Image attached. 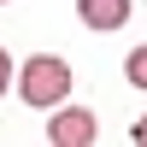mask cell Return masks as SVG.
Wrapping results in <instances>:
<instances>
[{"label":"cell","instance_id":"6da1fadb","mask_svg":"<svg viewBox=\"0 0 147 147\" xmlns=\"http://www.w3.org/2000/svg\"><path fill=\"white\" fill-rule=\"evenodd\" d=\"M18 94H24V106H35V112L65 106V100H71V65H65L59 53H35V59H24V71H18Z\"/></svg>","mask_w":147,"mask_h":147},{"label":"cell","instance_id":"7a4b0ae2","mask_svg":"<svg viewBox=\"0 0 147 147\" xmlns=\"http://www.w3.org/2000/svg\"><path fill=\"white\" fill-rule=\"evenodd\" d=\"M94 136H100V118L88 106H53L47 112V141L53 147H88Z\"/></svg>","mask_w":147,"mask_h":147},{"label":"cell","instance_id":"3957f363","mask_svg":"<svg viewBox=\"0 0 147 147\" xmlns=\"http://www.w3.org/2000/svg\"><path fill=\"white\" fill-rule=\"evenodd\" d=\"M77 18L88 30H124L129 24V0H77Z\"/></svg>","mask_w":147,"mask_h":147},{"label":"cell","instance_id":"277c9868","mask_svg":"<svg viewBox=\"0 0 147 147\" xmlns=\"http://www.w3.org/2000/svg\"><path fill=\"white\" fill-rule=\"evenodd\" d=\"M124 77H129V88H147V41H141V47H129V59H124Z\"/></svg>","mask_w":147,"mask_h":147},{"label":"cell","instance_id":"5b68a950","mask_svg":"<svg viewBox=\"0 0 147 147\" xmlns=\"http://www.w3.org/2000/svg\"><path fill=\"white\" fill-rule=\"evenodd\" d=\"M6 82H12V53L0 47V94H6Z\"/></svg>","mask_w":147,"mask_h":147},{"label":"cell","instance_id":"8992f818","mask_svg":"<svg viewBox=\"0 0 147 147\" xmlns=\"http://www.w3.org/2000/svg\"><path fill=\"white\" fill-rule=\"evenodd\" d=\"M129 141H141V147H147V118H136V129H129Z\"/></svg>","mask_w":147,"mask_h":147},{"label":"cell","instance_id":"52a82bcc","mask_svg":"<svg viewBox=\"0 0 147 147\" xmlns=\"http://www.w3.org/2000/svg\"><path fill=\"white\" fill-rule=\"evenodd\" d=\"M0 6H12V0H0Z\"/></svg>","mask_w":147,"mask_h":147}]
</instances>
